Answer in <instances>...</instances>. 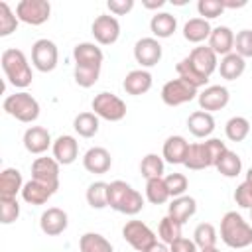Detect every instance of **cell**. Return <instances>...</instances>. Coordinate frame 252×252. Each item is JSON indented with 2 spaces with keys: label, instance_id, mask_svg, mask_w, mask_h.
<instances>
[{
  "label": "cell",
  "instance_id": "cell-42",
  "mask_svg": "<svg viewBox=\"0 0 252 252\" xmlns=\"http://www.w3.org/2000/svg\"><path fill=\"white\" fill-rule=\"evenodd\" d=\"M234 203L242 209H252V167L246 171L244 181L234 189Z\"/></svg>",
  "mask_w": 252,
  "mask_h": 252
},
{
  "label": "cell",
  "instance_id": "cell-17",
  "mask_svg": "<svg viewBox=\"0 0 252 252\" xmlns=\"http://www.w3.org/2000/svg\"><path fill=\"white\" fill-rule=\"evenodd\" d=\"M51 152H53V158L59 161V165H71L79 156V142L75 140V136L63 134L53 140Z\"/></svg>",
  "mask_w": 252,
  "mask_h": 252
},
{
  "label": "cell",
  "instance_id": "cell-6",
  "mask_svg": "<svg viewBox=\"0 0 252 252\" xmlns=\"http://www.w3.org/2000/svg\"><path fill=\"white\" fill-rule=\"evenodd\" d=\"M122 236H124V240H126L134 250H138V252H146L150 246H154V244L158 242L156 232H154L146 222L136 220V219L128 220V222L122 226Z\"/></svg>",
  "mask_w": 252,
  "mask_h": 252
},
{
  "label": "cell",
  "instance_id": "cell-8",
  "mask_svg": "<svg viewBox=\"0 0 252 252\" xmlns=\"http://www.w3.org/2000/svg\"><path fill=\"white\" fill-rule=\"evenodd\" d=\"M16 16L30 26H41L51 16V4L47 0H20L16 4Z\"/></svg>",
  "mask_w": 252,
  "mask_h": 252
},
{
  "label": "cell",
  "instance_id": "cell-34",
  "mask_svg": "<svg viewBox=\"0 0 252 252\" xmlns=\"http://www.w3.org/2000/svg\"><path fill=\"white\" fill-rule=\"evenodd\" d=\"M169 191L167 185L163 181V177H156V179H148L146 181V199L152 205H163L169 201Z\"/></svg>",
  "mask_w": 252,
  "mask_h": 252
},
{
  "label": "cell",
  "instance_id": "cell-1",
  "mask_svg": "<svg viewBox=\"0 0 252 252\" xmlns=\"http://www.w3.org/2000/svg\"><path fill=\"white\" fill-rule=\"evenodd\" d=\"M220 240L234 250H246L252 244V224L236 211H228L220 219Z\"/></svg>",
  "mask_w": 252,
  "mask_h": 252
},
{
  "label": "cell",
  "instance_id": "cell-49",
  "mask_svg": "<svg viewBox=\"0 0 252 252\" xmlns=\"http://www.w3.org/2000/svg\"><path fill=\"white\" fill-rule=\"evenodd\" d=\"M169 252H199L197 250V244L185 236H179L177 240H173L169 244Z\"/></svg>",
  "mask_w": 252,
  "mask_h": 252
},
{
  "label": "cell",
  "instance_id": "cell-5",
  "mask_svg": "<svg viewBox=\"0 0 252 252\" xmlns=\"http://www.w3.org/2000/svg\"><path fill=\"white\" fill-rule=\"evenodd\" d=\"M93 112L102 118V120H108V122H120L124 116H126V102L116 96L114 93H108V91H102L98 93L93 102Z\"/></svg>",
  "mask_w": 252,
  "mask_h": 252
},
{
  "label": "cell",
  "instance_id": "cell-11",
  "mask_svg": "<svg viewBox=\"0 0 252 252\" xmlns=\"http://www.w3.org/2000/svg\"><path fill=\"white\" fill-rule=\"evenodd\" d=\"M161 43L156 37H142L134 43V59L142 65V69L154 67L161 61Z\"/></svg>",
  "mask_w": 252,
  "mask_h": 252
},
{
  "label": "cell",
  "instance_id": "cell-28",
  "mask_svg": "<svg viewBox=\"0 0 252 252\" xmlns=\"http://www.w3.org/2000/svg\"><path fill=\"white\" fill-rule=\"evenodd\" d=\"M24 189V179L20 169L6 167L0 173V197H16Z\"/></svg>",
  "mask_w": 252,
  "mask_h": 252
},
{
  "label": "cell",
  "instance_id": "cell-30",
  "mask_svg": "<svg viewBox=\"0 0 252 252\" xmlns=\"http://www.w3.org/2000/svg\"><path fill=\"white\" fill-rule=\"evenodd\" d=\"M211 32H213V28H211L209 20H203V18H191L183 26V37L189 43H201V41L209 39Z\"/></svg>",
  "mask_w": 252,
  "mask_h": 252
},
{
  "label": "cell",
  "instance_id": "cell-2",
  "mask_svg": "<svg viewBox=\"0 0 252 252\" xmlns=\"http://www.w3.org/2000/svg\"><path fill=\"white\" fill-rule=\"evenodd\" d=\"M108 207L122 215H138L144 209V197L126 181H110L108 183Z\"/></svg>",
  "mask_w": 252,
  "mask_h": 252
},
{
  "label": "cell",
  "instance_id": "cell-12",
  "mask_svg": "<svg viewBox=\"0 0 252 252\" xmlns=\"http://www.w3.org/2000/svg\"><path fill=\"white\" fill-rule=\"evenodd\" d=\"M32 179L59 189V161L55 158H35L32 163Z\"/></svg>",
  "mask_w": 252,
  "mask_h": 252
},
{
  "label": "cell",
  "instance_id": "cell-53",
  "mask_svg": "<svg viewBox=\"0 0 252 252\" xmlns=\"http://www.w3.org/2000/svg\"><path fill=\"white\" fill-rule=\"evenodd\" d=\"M199 252H220V250L215 246V248H205V250H199Z\"/></svg>",
  "mask_w": 252,
  "mask_h": 252
},
{
  "label": "cell",
  "instance_id": "cell-23",
  "mask_svg": "<svg viewBox=\"0 0 252 252\" xmlns=\"http://www.w3.org/2000/svg\"><path fill=\"white\" fill-rule=\"evenodd\" d=\"M55 193V189H51L49 185L41 183V181H35V179H30L28 183H24V189H22V199L28 203V205H45L51 195Z\"/></svg>",
  "mask_w": 252,
  "mask_h": 252
},
{
  "label": "cell",
  "instance_id": "cell-52",
  "mask_svg": "<svg viewBox=\"0 0 252 252\" xmlns=\"http://www.w3.org/2000/svg\"><path fill=\"white\" fill-rule=\"evenodd\" d=\"M146 252H169V244H165V242H156V244L150 246Z\"/></svg>",
  "mask_w": 252,
  "mask_h": 252
},
{
  "label": "cell",
  "instance_id": "cell-21",
  "mask_svg": "<svg viewBox=\"0 0 252 252\" xmlns=\"http://www.w3.org/2000/svg\"><path fill=\"white\" fill-rule=\"evenodd\" d=\"M187 150H189V142L183 136H169L163 142L161 158H163V161H167L171 165H179V163L185 161Z\"/></svg>",
  "mask_w": 252,
  "mask_h": 252
},
{
  "label": "cell",
  "instance_id": "cell-43",
  "mask_svg": "<svg viewBox=\"0 0 252 252\" xmlns=\"http://www.w3.org/2000/svg\"><path fill=\"white\" fill-rule=\"evenodd\" d=\"M18 16L6 2H0V37H8L18 28Z\"/></svg>",
  "mask_w": 252,
  "mask_h": 252
},
{
  "label": "cell",
  "instance_id": "cell-37",
  "mask_svg": "<svg viewBox=\"0 0 252 252\" xmlns=\"http://www.w3.org/2000/svg\"><path fill=\"white\" fill-rule=\"evenodd\" d=\"M224 134L230 142H242L250 134V122L244 116H232L224 124Z\"/></svg>",
  "mask_w": 252,
  "mask_h": 252
},
{
  "label": "cell",
  "instance_id": "cell-15",
  "mask_svg": "<svg viewBox=\"0 0 252 252\" xmlns=\"http://www.w3.org/2000/svg\"><path fill=\"white\" fill-rule=\"evenodd\" d=\"M67 224H69V217L59 207H49L39 217V228L47 236H57V234L65 232Z\"/></svg>",
  "mask_w": 252,
  "mask_h": 252
},
{
  "label": "cell",
  "instance_id": "cell-39",
  "mask_svg": "<svg viewBox=\"0 0 252 252\" xmlns=\"http://www.w3.org/2000/svg\"><path fill=\"white\" fill-rule=\"evenodd\" d=\"M87 203L93 209H104L108 207V183L104 181H94L87 189Z\"/></svg>",
  "mask_w": 252,
  "mask_h": 252
},
{
  "label": "cell",
  "instance_id": "cell-54",
  "mask_svg": "<svg viewBox=\"0 0 252 252\" xmlns=\"http://www.w3.org/2000/svg\"><path fill=\"white\" fill-rule=\"evenodd\" d=\"M250 220H252V209H250Z\"/></svg>",
  "mask_w": 252,
  "mask_h": 252
},
{
  "label": "cell",
  "instance_id": "cell-36",
  "mask_svg": "<svg viewBox=\"0 0 252 252\" xmlns=\"http://www.w3.org/2000/svg\"><path fill=\"white\" fill-rule=\"evenodd\" d=\"M175 71H177V77L179 79H183V81H187V83H191L193 87H197V89H201V87H205L207 83H209V79L207 77H203L193 65H191V61L187 59V57H183L177 65H175Z\"/></svg>",
  "mask_w": 252,
  "mask_h": 252
},
{
  "label": "cell",
  "instance_id": "cell-48",
  "mask_svg": "<svg viewBox=\"0 0 252 252\" xmlns=\"http://www.w3.org/2000/svg\"><path fill=\"white\" fill-rule=\"evenodd\" d=\"M106 8L114 16H124V14H128L134 8V0H108Z\"/></svg>",
  "mask_w": 252,
  "mask_h": 252
},
{
  "label": "cell",
  "instance_id": "cell-10",
  "mask_svg": "<svg viewBox=\"0 0 252 252\" xmlns=\"http://www.w3.org/2000/svg\"><path fill=\"white\" fill-rule=\"evenodd\" d=\"M91 33L98 45H112L120 37V22L110 14H100L94 18Z\"/></svg>",
  "mask_w": 252,
  "mask_h": 252
},
{
  "label": "cell",
  "instance_id": "cell-13",
  "mask_svg": "<svg viewBox=\"0 0 252 252\" xmlns=\"http://www.w3.org/2000/svg\"><path fill=\"white\" fill-rule=\"evenodd\" d=\"M197 100H199L201 110H205V112H217V110H222L228 104L230 93L222 85H209V87H205L199 93Z\"/></svg>",
  "mask_w": 252,
  "mask_h": 252
},
{
  "label": "cell",
  "instance_id": "cell-55",
  "mask_svg": "<svg viewBox=\"0 0 252 252\" xmlns=\"http://www.w3.org/2000/svg\"><path fill=\"white\" fill-rule=\"evenodd\" d=\"M244 252H248V250H244Z\"/></svg>",
  "mask_w": 252,
  "mask_h": 252
},
{
  "label": "cell",
  "instance_id": "cell-35",
  "mask_svg": "<svg viewBox=\"0 0 252 252\" xmlns=\"http://www.w3.org/2000/svg\"><path fill=\"white\" fill-rule=\"evenodd\" d=\"M217 228L211 224V222H201L195 226L193 230V242L197 244L199 250H205V248H215L217 246Z\"/></svg>",
  "mask_w": 252,
  "mask_h": 252
},
{
  "label": "cell",
  "instance_id": "cell-33",
  "mask_svg": "<svg viewBox=\"0 0 252 252\" xmlns=\"http://www.w3.org/2000/svg\"><path fill=\"white\" fill-rule=\"evenodd\" d=\"M79 250L81 252H114L112 244L98 232H85L79 238Z\"/></svg>",
  "mask_w": 252,
  "mask_h": 252
},
{
  "label": "cell",
  "instance_id": "cell-4",
  "mask_svg": "<svg viewBox=\"0 0 252 252\" xmlns=\"http://www.w3.org/2000/svg\"><path fill=\"white\" fill-rule=\"evenodd\" d=\"M2 108L6 114H10L12 118H16L24 124H32L39 116V102L26 91L8 94L2 102Z\"/></svg>",
  "mask_w": 252,
  "mask_h": 252
},
{
  "label": "cell",
  "instance_id": "cell-25",
  "mask_svg": "<svg viewBox=\"0 0 252 252\" xmlns=\"http://www.w3.org/2000/svg\"><path fill=\"white\" fill-rule=\"evenodd\" d=\"M187 128L195 138H209L215 130V118L211 112L195 110L187 118Z\"/></svg>",
  "mask_w": 252,
  "mask_h": 252
},
{
  "label": "cell",
  "instance_id": "cell-7",
  "mask_svg": "<svg viewBox=\"0 0 252 252\" xmlns=\"http://www.w3.org/2000/svg\"><path fill=\"white\" fill-rule=\"evenodd\" d=\"M199 96V89L183 79H171L161 87V100L167 106H181Z\"/></svg>",
  "mask_w": 252,
  "mask_h": 252
},
{
  "label": "cell",
  "instance_id": "cell-22",
  "mask_svg": "<svg viewBox=\"0 0 252 252\" xmlns=\"http://www.w3.org/2000/svg\"><path fill=\"white\" fill-rule=\"evenodd\" d=\"M73 59H75V65H94V67H102L104 53H102V49H100L96 43L83 41V43H77V45H75V49H73Z\"/></svg>",
  "mask_w": 252,
  "mask_h": 252
},
{
  "label": "cell",
  "instance_id": "cell-16",
  "mask_svg": "<svg viewBox=\"0 0 252 252\" xmlns=\"http://www.w3.org/2000/svg\"><path fill=\"white\" fill-rule=\"evenodd\" d=\"M22 142H24V148L33 156H41L43 152H47L49 146H53L51 134L43 126H30L24 132V140Z\"/></svg>",
  "mask_w": 252,
  "mask_h": 252
},
{
  "label": "cell",
  "instance_id": "cell-45",
  "mask_svg": "<svg viewBox=\"0 0 252 252\" xmlns=\"http://www.w3.org/2000/svg\"><path fill=\"white\" fill-rule=\"evenodd\" d=\"M163 181H165L167 191H169V195H171L173 199H175V197L185 195V191H187V187H189L187 177H185L183 173H177V171H173V173L165 175V177H163Z\"/></svg>",
  "mask_w": 252,
  "mask_h": 252
},
{
  "label": "cell",
  "instance_id": "cell-44",
  "mask_svg": "<svg viewBox=\"0 0 252 252\" xmlns=\"http://www.w3.org/2000/svg\"><path fill=\"white\" fill-rule=\"evenodd\" d=\"M20 217V203L16 197H0V222L12 224Z\"/></svg>",
  "mask_w": 252,
  "mask_h": 252
},
{
  "label": "cell",
  "instance_id": "cell-29",
  "mask_svg": "<svg viewBox=\"0 0 252 252\" xmlns=\"http://www.w3.org/2000/svg\"><path fill=\"white\" fill-rule=\"evenodd\" d=\"M183 165H185L187 169H191V171H199V169H205V167H213L211 158H209L207 148H205V142L189 144V150H187V156H185Z\"/></svg>",
  "mask_w": 252,
  "mask_h": 252
},
{
  "label": "cell",
  "instance_id": "cell-31",
  "mask_svg": "<svg viewBox=\"0 0 252 252\" xmlns=\"http://www.w3.org/2000/svg\"><path fill=\"white\" fill-rule=\"evenodd\" d=\"M98 116L94 112H79L73 120V128L81 138H93L98 132Z\"/></svg>",
  "mask_w": 252,
  "mask_h": 252
},
{
  "label": "cell",
  "instance_id": "cell-20",
  "mask_svg": "<svg viewBox=\"0 0 252 252\" xmlns=\"http://www.w3.org/2000/svg\"><path fill=\"white\" fill-rule=\"evenodd\" d=\"M207 45L217 55H220V57L232 53V49H234V33H232V30L228 26H217V28H213Z\"/></svg>",
  "mask_w": 252,
  "mask_h": 252
},
{
  "label": "cell",
  "instance_id": "cell-47",
  "mask_svg": "<svg viewBox=\"0 0 252 252\" xmlns=\"http://www.w3.org/2000/svg\"><path fill=\"white\" fill-rule=\"evenodd\" d=\"M234 53L242 59L252 57V30H240L234 35Z\"/></svg>",
  "mask_w": 252,
  "mask_h": 252
},
{
  "label": "cell",
  "instance_id": "cell-32",
  "mask_svg": "<svg viewBox=\"0 0 252 252\" xmlns=\"http://www.w3.org/2000/svg\"><path fill=\"white\" fill-rule=\"evenodd\" d=\"M215 167L219 169L220 175L232 179V177H238V175H240V171H242V159H240V156H238L236 152L226 150V152L220 156V159L217 161Z\"/></svg>",
  "mask_w": 252,
  "mask_h": 252
},
{
  "label": "cell",
  "instance_id": "cell-27",
  "mask_svg": "<svg viewBox=\"0 0 252 252\" xmlns=\"http://www.w3.org/2000/svg\"><path fill=\"white\" fill-rule=\"evenodd\" d=\"M244 69H246V59H242L238 53L232 51V53H228V55H224V57L220 59L217 71L220 73V77H222L224 81H236V79L242 77Z\"/></svg>",
  "mask_w": 252,
  "mask_h": 252
},
{
  "label": "cell",
  "instance_id": "cell-3",
  "mask_svg": "<svg viewBox=\"0 0 252 252\" xmlns=\"http://www.w3.org/2000/svg\"><path fill=\"white\" fill-rule=\"evenodd\" d=\"M0 63H2V69H4V75L8 79V83L16 89H26L32 85V67L28 63V57L24 55L22 49H16V47H10V49H4L2 51V57H0Z\"/></svg>",
  "mask_w": 252,
  "mask_h": 252
},
{
  "label": "cell",
  "instance_id": "cell-19",
  "mask_svg": "<svg viewBox=\"0 0 252 252\" xmlns=\"http://www.w3.org/2000/svg\"><path fill=\"white\" fill-rule=\"evenodd\" d=\"M122 89L132 96L146 94L152 89V73L146 69H134V71L126 73V77L122 81Z\"/></svg>",
  "mask_w": 252,
  "mask_h": 252
},
{
  "label": "cell",
  "instance_id": "cell-41",
  "mask_svg": "<svg viewBox=\"0 0 252 252\" xmlns=\"http://www.w3.org/2000/svg\"><path fill=\"white\" fill-rule=\"evenodd\" d=\"M181 226L177 220H173L169 215H165L161 220H159V226H158V234L161 238V242L165 244H171L173 240H177L181 236Z\"/></svg>",
  "mask_w": 252,
  "mask_h": 252
},
{
  "label": "cell",
  "instance_id": "cell-14",
  "mask_svg": "<svg viewBox=\"0 0 252 252\" xmlns=\"http://www.w3.org/2000/svg\"><path fill=\"white\" fill-rule=\"evenodd\" d=\"M187 59H189L191 65H193L203 77H207V79L219 69V55H217L209 45L193 47L191 53L187 55Z\"/></svg>",
  "mask_w": 252,
  "mask_h": 252
},
{
  "label": "cell",
  "instance_id": "cell-50",
  "mask_svg": "<svg viewBox=\"0 0 252 252\" xmlns=\"http://www.w3.org/2000/svg\"><path fill=\"white\" fill-rule=\"evenodd\" d=\"M224 10H236V8H244L246 6V0H240V2H234V0H220Z\"/></svg>",
  "mask_w": 252,
  "mask_h": 252
},
{
  "label": "cell",
  "instance_id": "cell-40",
  "mask_svg": "<svg viewBox=\"0 0 252 252\" xmlns=\"http://www.w3.org/2000/svg\"><path fill=\"white\" fill-rule=\"evenodd\" d=\"M73 77H75V83L83 89H89L93 87L98 77H100V67H94V65H75V71H73Z\"/></svg>",
  "mask_w": 252,
  "mask_h": 252
},
{
  "label": "cell",
  "instance_id": "cell-24",
  "mask_svg": "<svg viewBox=\"0 0 252 252\" xmlns=\"http://www.w3.org/2000/svg\"><path fill=\"white\" fill-rule=\"evenodd\" d=\"M197 213V201L189 195H181V197H175L169 207H167V215L177 220L179 224H185L193 215Z\"/></svg>",
  "mask_w": 252,
  "mask_h": 252
},
{
  "label": "cell",
  "instance_id": "cell-46",
  "mask_svg": "<svg viewBox=\"0 0 252 252\" xmlns=\"http://www.w3.org/2000/svg\"><path fill=\"white\" fill-rule=\"evenodd\" d=\"M197 12L203 20H215L224 12V6L220 0H199L197 2Z\"/></svg>",
  "mask_w": 252,
  "mask_h": 252
},
{
  "label": "cell",
  "instance_id": "cell-38",
  "mask_svg": "<svg viewBox=\"0 0 252 252\" xmlns=\"http://www.w3.org/2000/svg\"><path fill=\"white\" fill-rule=\"evenodd\" d=\"M163 167H165V161L158 154H146L140 161V171L146 177V181L156 179V177H163Z\"/></svg>",
  "mask_w": 252,
  "mask_h": 252
},
{
  "label": "cell",
  "instance_id": "cell-51",
  "mask_svg": "<svg viewBox=\"0 0 252 252\" xmlns=\"http://www.w3.org/2000/svg\"><path fill=\"white\" fill-rule=\"evenodd\" d=\"M142 6H144V8H148V10H158V8H163V6H165V0H154V2L144 0V2H142Z\"/></svg>",
  "mask_w": 252,
  "mask_h": 252
},
{
  "label": "cell",
  "instance_id": "cell-26",
  "mask_svg": "<svg viewBox=\"0 0 252 252\" xmlns=\"http://www.w3.org/2000/svg\"><path fill=\"white\" fill-rule=\"evenodd\" d=\"M150 30L156 39H165L171 37L177 30V20L169 12H156L150 20Z\"/></svg>",
  "mask_w": 252,
  "mask_h": 252
},
{
  "label": "cell",
  "instance_id": "cell-18",
  "mask_svg": "<svg viewBox=\"0 0 252 252\" xmlns=\"http://www.w3.org/2000/svg\"><path fill=\"white\" fill-rule=\"evenodd\" d=\"M112 165V158H110V152L102 146H94V148H89L83 156V167L89 171V173H106Z\"/></svg>",
  "mask_w": 252,
  "mask_h": 252
},
{
  "label": "cell",
  "instance_id": "cell-9",
  "mask_svg": "<svg viewBox=\"0 0 252 252\" xmlns=\"http://www.w3.org/2000/svg\"><path fill=\"white\" fill-rule=\"evenodd\" d=\"M57 61H59V51H57V45L51 39L41 37V39L33 41V45H32V65L37 71L51 73L57 67Z\"/></svg>",
  "mask_w": 252,
  "mask_h": 252
}]
</instances>
